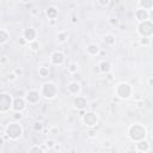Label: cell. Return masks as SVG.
<instances>
[{"label":"cell","mask_w":153,"mask_h":153,"mask_svg":"<svg viewBox=\"0 0 153 153\" xmlns=\"http://www.w3.org/2000/svg\"><path fill=\"white\" fill-rule=\"evenodd\" d=\"M22 135H23V127L17 120L10 122L2 130V136L7 137L8 140L16 141L19 137H22Z\"/></svg>","instance_id":"1"},{"label":"cell","mask_w":153,"mask_h":153,"mask_svg":"<svg viewBox=\"0 0 153 153\" xmlns=\"http://www.w3.org/2000/svg\"><path fill=\"white\" fill-rule=\"evenodd\" d=\"M146 136H147V130L142 124L135 123V124L129 126V128H128V137L130 139V141L137 142L140 140L146 139Z\"/></svg>","instance_id":"2"},{"label":"cell","mask_w":153,"mask_h":153,"mask_svg":"<svg viewBox=\"0 0 153 153\" xmlns=\"http://www.w3.org/2000/svg\"><path fill=\"white\" fill-rule=\"evenodd\" d=\"M57 92H59L57 91V86L54 82H51V81H48V82L43 84L42 87H41V94H42V97L45 98V99H48V100L54 99L57 96Z\"/></svg>","instance_id":"3"},{"label":"cell","mask_w":153,"mask_h":153,"mask_svg":"<svg viewBox=\"0 0 153 153\" xmlns=\"http://www.w3.org/2000/svg\"><path fill=\"white\" fill-rule=\"evenodd\" d=\"M136 31L140 35V37H151L153 35V22L151 19L139 22Z\"/></svg>","instance_id":"4"},{"label":"cell","mask_w":153,"mask_h":153,"mask_svg":"<svg viewBox=\"0 0 153 153\" xmlns=\"http://www.w3.org/2000/svg\"><path fill=\"white\" fill-rule=\"evenodd\" d=\"M115 94L121 99H128L133 94V88L128 82H120L115 87Z\"/></svg>","instance_id":"5"},{"label":"cell","mask_w":153,"mask_h":153,"mask_svg":"<svg viewBox=\"0 0 153 153\" xmlns=\"http://www.w3.org/2000/svg\"><path fill=\"white\" fill-rule=\"evenodd\" d=\"M12 104H13L12 96L7 92H2L0 94V112L5 114L10 111V109H12Z\"/></svg>","instance_id":"6"},{"label":"cell","mask_w":153,"mask_h":153,"mask_svg":"<svg viewBox=\"0 0 153 153\" xmlns=\"http://www.w3.org/2000/svg\"><path fill=\"white\" fill-rule=\"evenodd\" d=\"M82 118V123L88 127V128H93L97 126L98 121H99V117H98V114L94 112V111H86L84 112V115L81 116Z\"/></svg>","instance_id":"7"},{"label":"cell","mask_w":153,"mask_h":153,"mask_svg":"<svg viewBox=\"0 0 153 153\" xmlns=\"http://www.w3.org/2000/svg\"><path fill=\"white\" fill-rule=\"evenodd\" d=\"M41 97H42L41 91H37V90H33V88L29 90L24 96L27 104H37L41 100Z\"/></svg>","instance_id":"8"},{"label":"cell","mask_w":153,"mask_h":153,"mask_svg":"<svg viewBox=\"0 0 153 153\" xmlns=\"http://www.w3.org/2000/svg\"><path fill=\"white\" fill-rule=\"evenodd\" d=\"M66 61V56L61 50H55L50 54V62L54 66H61Z\"/></svg>","instance_id":"9"},{"label":"cell","mask_w":153,"mask_h":153,"mask_svg":"<svg viewBox=\"0 0 153 153\" xmlns=\"http://www.w3.org/2000/svg\"><path fill=\"white\" fill-rule=\"evenodd\" d=\"M37 30H36V27H33V26H27V27H25L24 30H23V37L25 38V41L27 42V43H30V42H32V41H36V38H37Z\"/></svg>","instance_id":"10"},{"label":"cell","mask_w":153,"mask_h":153,"mask_svg":"<svg viewBox=\"0 0 153 153\" xmlns=\"http://www.w3.org/2000/svg\"><path fill=\"white\" fill-rule=\"evenodd\" d=\"M73 105H74V108L76 109V110H85L86 109V106L88 105V102H87V99L84 97V96H75L74 97V99H73Z\"/></svg>","instance_id":"11"},{"label":"cell","mask_w":153,"mask_h":153,"mask_svg":"<svg viewBox=\"0 0 153 153\" xmlns=\"http://www.w3.org/2000/svg\"><path fill=\"white\" fill-rule=\"evenodd\" d=\"M26 100L24 97H16L13 98V104H12V110L13 111H23L26 108Z\"/></svg>","instance_id":"12"},{"label":"cell","mask_w":153,"mask_h":153,"mask_svg":"<svg viewBox=\"0 0 153 153\" xmlns=\"http://www.w3.org/2000/svg\"><path fill=\"white\" fill-rule=\"evenodd\" d=\"M81 91V85L79 81L74 80V81H71L68 85H67V92L72 96H78Z\"/></svg>","instance_id":"13"},{"label":"cell","mask_w":153,"mask_h":153,"mask_svg":"<svg viewBox=\"0 0 153 153\" xmlns=\"http://www.w3.org/2000/svg\"><path fill=\"white\" fill-rule=\"evenodd\" d=\"M149 149H151V145H149V142L146 139L140 140V141L136 142V146H135V151L136 152H143V153H146Z\"/></svg>","instance_id":"14"},{"label":"cell","mask_w":153,"mask_h":153,"mask_svg":"<svg viewBox=\"0 0 153 153\" xmlns=\"http://www.w3.org/2000/svg\"><path fill=\"white\" fill-rule=\"evenodd\" d=\"M135 18L137 19V22H143V20H147L149 19V12L148 10H145V8H137L135 11Z\"/></svg>","instance_id":"15"},{"label":"cell","mask_w":153,"mask_h":153,"mask_svg":"<svg viewBox=\"0 0 153 153\" xmlns=\"http://www.w3.org/2000/svg\"><path fill=\"white\" fill-rule=\"evenodd\" d=\"M99 51H100V47L97 43H90L86 47V54L90 56H96L99 54Z\"/></svg>","instance_id":"16"},{"label":"cell","mask_w":153,"mask_h":153,"mask_svg":"<svg viewBox=\"0 0 153 153\" xmlns=\"http://www.w3.org/2000/svg\"><path fill=\"white\" fill-rule=\"evenodd\" d=\"M111 63L108 61V60H102L99 63H98V68H99V72L100 73H104V74H108L110 71H111Z\"/></svg>","instance_id":"17"},{"label":"cell","mask_w":153,"mask_h":153,"mask_svg":"<svg viewBox=\"0 0 153 153\" xmlns=\"http://www.w3.org/2000/svg\"><path fill=\"white\" fill-rule=\"evenodd\" d=\"M57 14H59V10H57L55 6H48V7L45 8V16H47L50 20L57 18Z\"/></svg>","instance_id":"18"},{"label":"cell","mask_w":153,"mask_h":153,"mask_svg":"<svg viewBox=\"0 0 153 153\" xmlns=\"http://www.w3.org/2000/svg\"><path fill=\"white\" fill-rule=\"evenodd\" d=\"M10 39V32L6 30V29H1L0 30V44L4 45L8 42Z\"/></svg>","instance_id":"19"},{"label":"cell","mask_w":153,"mask_h":153,"mask_svg":"<svg viewBox=\"0 0 153 153\" xmlns=\"http://www.w3.org/2000/svg\"><path fill=\"white\" fill-rule=\"evenodd\" d=\"M69 38V33L67 31H59L56 35V39L59 43H66Z\"/></svg>","instance_id":"20"},{"label":"cell","mask_w":153,"mask_h":153,"mask_svg":"<svg viewBox=\"0 0 153 153\" xmlns=\"http://www.w3.org/2000/svg\"><path fill=\"white\" fill-rule=\"evenodd\" d=\"M103 42L106 44V45H114L116 43V38L112 33H106L103 36Z\"/></svg>","instance_id":"21"},{"label":"cell","mask_w":153,"mask_h":153,"mask_svg":"<svg viewBox=\"0 0 153 153\" xmlns=\"http://www.w3.org/2000/svg\"><path fill=\"white\" fill-rule=\"evenodd\" d=\"M47 151V148L43 146H39V145H33V146H31L29 149H27V152L29 153H44Z\"/></svg>","instance_id":"22"},{"label":"cell","mask_w":153,"mask_h":153,"mask_svg":"<svg viewBox=\"0 0 153 153\" xmlns=\"http://www.w3.org/2000/svg\"><path fill=\"white\" fill-rule=\"evenodd\" d=\"M38 76L39 78H47V76H49V68L47 67V66H39L38 67Z\"/></svg>","instance_id":"23"},{"label":"cell","mask_w":153,"mask_h":153,"mask_svg":"<svg viewBox=\"0 0 153 153\" xmlns=\"http://www.w3.org/2000/svg\"><path fill=\"white\" fill-rule=\"evenodd\" d=\"M139 5L141 8L151 10L153 8V0H139Z\"/></svg>","instance_id":"24"},{"label":"cell","mask_w":153,"mask_h":153,"mask_svg":"<svg viewBox=\"0 0 153 153\" xmlns=\"http://www.w3.org/2000/svg\"><path fill=\"white\" fill-rule=\"evenodd\" d=\"M78 68H79V66H78V63H76V62H74V61H72V62H69V65L67 66V71H68L69 73H72V74H74V73H76V72H78Z\"/></svg>","instance_id":"25"},{"label":"cell","mask_w":153,"mask_h":153,"mask_svg":"<svg viewBox=\"0 0 153 153\" xmlns=\"http://www.w3.org/2000/svg\"><path fill=\"white\" fill-rule=\"evenodd\" d=\"M29 44V48L32 50V51H38L39 50V48H41V44H39V42L36 39V41H32V42H30V43H27Z\"/></svg>","instance_id":"26"},{"label":"cell","mask_w":153,"mask_h":153,"mask_svg":"<svg viewBox=\"0 0 153 153\" xmlns=\"http://www.w3.org/2000/svg\"><path fill=\"white\" fill-rule=\"evenodd\" d=\"M43 146L47 148V151H51V149L54 148V146H55V141H54V140H51V139H48V140H45V141H44Z\"/></svg>","instance_id":"27"},{"label":"cell","mask_w":153,"mask_h":153,"mask_svg":"<svg viewBox=\"0 0 153 153\" xmlns=\"http://www.w3.org/2000/svg\"><path fill=\"white\" fill-rule=\"evenodd\" d=\"M151 42H152L151 37H140V39H139V43L143 47H148L151 44Z\"/></svg>","instance_id":"28"},{"label":"cell","mask_w":153,"mask_h":153,"mask_svg":"<svg viewBox=\"0 0 153 153\" xmlns=\"http://www.w3.org/2000/svg\"><path fill=\"white\" fill-rule=\"evenodd\" d=\"M43 123L41 122V121H36L33 124H32V128H33V130L35 131H42L43 130Z\"/></svg>","instance_id":"29"},{"label":"cell","mask_w":153,"mask_h":153,"mask_svg":"<svg viewBox=\"0 0 153 153\" xmlns=\"http://www.w3.org/2000/svg\"><path fill=\"white\" fill-rule=\"evenodd\" d=\"M6 79H7V81H10V82H13V81H16V80L18 79V75H17L14 72H11V73H8V74H7Z\"/></svg>","instance_id":"30"},{"label":"cell","mask_w":153,"mask_h":153,"mask_svg":"<svg viewBox=\"0 0 153 153\" xmlns=\"http://www.w3.org/2000/svg\"><path fill=\"white\" fill-rule=\"evenodd\" d=\"M97 2H98L100 6L105 7V6H108V5L110 4V0H97Z\"/></svg>","instance_id":"31"},{"label":"cell","mask_w":153,"mask_h":153,"mask_svg":"<svg viewBox=\"0 0 153 153\" xmlns=\"http://www.w3.org/2000/svg\"><path fill=\"white\" fill-rule=\"evenodd\" d=\"M22 116H23V115H22L20 111H14V114H13V120H17V121H18V120L22 118Z\"/></svg>","instance_id":"32"},{"label":"cell","mask_w":153,"mask_h":153,"mask_svg":"<svg viewBox=\"0 0 153 153\" xmlns=\"http://www.w3.org/2000/svg\"><path fill=\"white\" fill-rule=\"evenodd\" d=\"M49 133H50V134H57V133H59V128H57L56 126H53V127L49 128Z\"/></svg>","instance_id":"33"},{"label":"cell","mask_w":153,"mask_h":153,"mask_svg":"<svg viewBox=\"0 0 153 153\" xmlns=\"http://www.w3.org/2000/svg\"><path fill=\"white\" fill-rule=\"evenodd\" d=\"M39 12H41V11H39V8H37V7H35V8H32V10L30 11V13H31L32 16H38Z\"/></svg>","instance_id":"34"},{"label":"cell","mask_w":153,"mask_h":153,"mask_svg":"<svg viewBox=\"0 0 153 153\" xmlns=\"http://www.w3.org/2000/svg\"><path fill=\"white\" fill-rule=\"evenodd\" d=\"M147 85L149 87H153V76H148L147 78Z\"/></svg>","instance_id":"35"},{"label":"cell","mask_w":153,"mask_h":153,"mask_svg":"<svg viewBox=\"0 0 153 153\" xmlns=\"http://www.w3.org/2000/svg\"><path fill=\"white\" fill-rule=\"evenodd\" d=\"M13 72H14V73H16L18 76H20V75L23 74V69H22V68H16Z\"/></svg>","instance_id":"36"},{"label":"cell","mask_w":153,"mask_h":153,"mask_svg":"<svg viewBox=\"0 0 153 153\" xmlns=\"http://www.w3.org/2000/svg\"><path fill=\"white\" fill-rule=\"evenodd\" d=\"M54 151H57V152H61L62 151V147H61V145H59V143H55V146H54V148H53Z\"/></svg>","instance_id":"37"},{"label":"cell","mask_w":153,"mask_h":153,"mask_svg":"<svg viewBox=\"0 0 153 153\" xmlns=\"http://www.w3.org/2000/svg\"><path fill=\"white\" fill-rule=\"evenodd\" d=\"M110 22H111V24H114V25H118V19H117V18H111Z\"/></svg>","instance_id":"38"},{"label":"cell","mask_w":153,"mask_h":153,"mask_svg":"<svg viewBox=\"0 0 153 153\" xmlns=\"http://www.w3.org/2000/svg\"><path fill=\"white\" fill-rule=\"evenodd\" d=\"M6 62H7V56H6V55H4V56L1 57V60H0V63H1V65H4V63H6Z\"/></svg>","instance_id":"39"},{"label":"cell","mask_w":153,"mask_h":153,"mask_svg":"<svg viewBox=\"0 0 153 153\" xmlns=\"http://www.w3.org/2000/svg\"><path fill=\"white\" fill-rule=\"evenodd\" d=\"M136 105H137V108H143L145 102H143V100H140V102H137V103H136Z\"/></svg>","instance_id":"40"},{"label":"cell","mask_w":153,"mask_h":153,"mask_svg":"<svg viewBox=\"0 0 153 153\" xmlns=\"http://www.w3.org/2000/svg\"><path fill=\"white\" fill-rule=\"evenodd\" d=\"M148 12H149V18H151V19H153V8L148 10Z\"/></svg>","instance_id":"41"},{"label":"cell","mask_w":153,"mask_h":153,"mask_svg":"<svg viewBox=\"0 0 153 153\" xmlns=\"http://www.w3.org/2000/svg\"><path fill=\"white\" fill-rule=\"evenodd\" d=\"M103 146H104V147H105V146H106V147H109V146H110V142H109V141H105V142L103 143Z\"/></svg>","instance_id":"42"},{"label":"cell","mask_w":153,"mask_h":153,"mask_svg":"<svg viewBox=\"0 0 153 153\" xmlns=\"http://www.w3.org/2000/svg\"><path fill=\"white\" fill-rule=\"evenodd\" d=\"M88 135H90V136H94V133H93L92 130H90V131H88Z\"/></svg>","instance_id":"43"},{"label":"cell","mask_w":153,"mask_h":153,"mask_svg":"<svg viewBox=\"0 0 153 153\" xmlns=\"http://www.w3.org/2000/svg\"><path fill=\"white\" fill-rule=\"evenodd\" d=\"M19 1H22L23 4H26V2H30L31 0H19Z\"/></svg>","instance_id":"44"}]
</instances>
